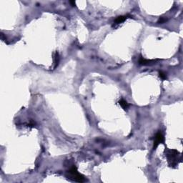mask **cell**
<instances>
[{"label":"cell","instance_id":"8992f818","mask_svg":"<svg viewBox=\"0 0 183 183\" xmlns=\"http://www.w3.org/2000/svg\"><path fill=\"white\" fill-rule=\"evenodd\" d=\"M119 104H120V106L124 109H127L129 107V104L127 103V102L124 99H121L120 101H119Z\"/></svg>","mask_w":183,"mask_h":183},{"label":"cell","instance_id":"6da1fadb","mask_svg":"<svg viewBox=\"0 0 183 183\" xmlns=\"http://www.w3.org/2000/svg\"><path fill=\"white\" fill-rule=\"evenodd\" d=\"M68 173H69V178L74 181L78 182H83L85 181L83 175L79 173L77 170V168L75 165L70 169V170L68 171Z\"/></svg>","mask_w":183,"mask_h":183},{"label":"cell","instance_id":"7a4b0ae2","mask_svg":"<svg viewBox=\"0 0 183 183\" xmlns=\"http://www.w3.org/2000/svg\"><path fill=\"white\" fill-rule=\"evenodd\" d=\"M178 152L175 150H172L167 151V157L168 159V162L170 163V165L172 166H174L175 165H176L177 162L176 161L177 160V155H178Z\"/></svg>","mask_w":183,"mask_h":183},{"label":"cell","instance_id":"5b68a950","mask_svg":"<svg viewBox=\"0 0 183 183\" xmlns=\"http://www.w3.org/2000/svg\"><path fill=\"white\" fill-rule=\"evenodd\" d=\"M128 17H130L129 15H125V16H119V17H117L115 19V20L114 21V23H115V25H119V24H121V23H122L123 21H125Z\"/></svg>","mask_w":183,"mask_h":183},{"label":"cell","instance_id":"ba28073f","mask_svg":"<svg viewBox=\"0 0 183 183\" xmlns=\"http://www.w3.org/2000/svg\"><path fill=\"white\" fill-rule=\"evenodd\" d=\"M159 77H160V78H161L162 79H166V78H167L166 74H165V73H164L163 72H159Z\"/></svg>","mask_w":183,"mask_h":183},{"label":"cell","instance_id":"52a82bcc","mask_svg":"<svg viewBox=\"0 0 183 183\" xmlns=\"http://www.w3.org/2000/svg\"><path fill=\"white\" fill-rule=\"evenodd\" d=\"M59 61V53L57 52L54 55V68L57 67Z\"/></svg>","mask_w":183,"mask_h":183},{"label":"cell","instance_id":"30bf717a","mask_svg":"<svg viewBox=\"0 0 183 183\" xmlns=\"http://www.w3.org/2000/svg\"><path fill=\"white\" fill-rule=\"evenodd\" d=\"M70 3H71V4H72L73 6H75V2H74V1H71Z\"/></svg>","mask_w":183,"mask_h":183},{"label":"cell","instance_id":"3957f363","mask_svg":"<svg viewBox=\"0 0 183 183\" xmlns=\"http://www.w3.org/2000/svg\"><path fill=\"white\" fill-rule=\"evenodd\" d=\"M165 141V138H164V136L162 135V134L159 132L158 133H157V134L155 135V137H154V145H153V149L155 150L159 144L161 143H163Z\"/></svg>","mask_w":183,"mask_h":183},{"label":"cell","instance_id":"9c48e42d","mask_svg":"<svg viewBox=\"0 0 183 183\" xmlns=\"http://www.w3.org/2000/svg\"><path fill=\"white\" fill-rule=\"evenodd\" d=\"M166 21H167L166 19H165V18H160V19H159V20L158 21V23L159 24H162V23L165 22Z\"/></svg>","mask_w":183,"mask_h":183},{"label":"cell","instance_id":"277c9868","mask_svg":"<svg viewBox=\"0 0 183 183\" xmlns=\"http://www.w3.org/2000/svg\"><path fill=\"white\" fill-rule=\"evenodd\" d=\"M157 61V60H154V59H146L142 56H140L139 59V64L140 65H149L152 63L156 62Z\"/></svg>","mask_w":183,"mask_h":183}]
</instances>
